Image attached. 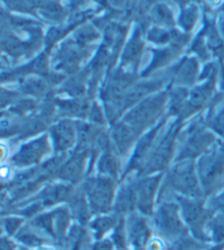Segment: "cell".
I'll return each instance as SVG.
<instances>
[{
  "instance_id": "obj_1",
  "label": "cell",
  "mask_w": 224,
  "mask_h": 250,
  "mask_svg": "<svg viewBox=\"0 0 224 250\" xmlns=\"http://www.w3.org/2000/svg\"><path fill=\"white\" fill-rule=\"evenodd\" d=\"M113 182L110 179H97L89 186L90 205L96 212H106L113 201Z\"/></svg>"
},
{
  "instance_id": "obj_2",
  "label": "cell",
  "mask_w": 224,
  "mask_h": 250,
  "mask_svg": "<svg viewBox=\"0 0 224 250\" xmlns=\"http://www.w3.org/2000/svg\"><path fill=\"white\" fill-rule=\"evenodd\" d=\"M155 222L161 234L165 236L178 235L184 229L182 222L179 221L177 208L172 204L163 205L159 208Z\"/></svg>"
},
{
  "instance_id": "obj_3",
  "label": "cell",
  "mask_w": 224,
  "mask_h": 250,
  "mask_svg": "<svg viewBox=\"0 0 224 250\" xmlns=\"http://www.w3.org/2000/svg\"><path fill=\"white\" fill-rule=\"evenodd\" d=\"M171 181L174 189L183 194L188 196H198L200 194V187L191 166L187 165L174 170Z\"/></svg>"
},
{
  "instance_id": "obj_4",
  "label": "cell",
  "mask_w": 224,
  "mask_h": 250,
  "mask_svg": "<svg viewBox=\"0 0 224 250\" xmlns=\"http://www.w3.org/2000/svg\"><path fill=\"white\" fill-rule=\"evenodd\" d=\"M160 177H154L151 179H146L139 184L137 191V203L138 208L142 213L148 214L151 212L152 202L159 185Z\"/></svg>"
},
{
  "instance_id": "obj_5",
  "label": "cell",
  "mask_w": 224,
  "mask_h": 250,
  "mask_svg": "<svg viewBox=\"0 0 224 250\" xmlns=\"http://www.w3.org/2000/svg\"><path fill=\"white\" fill-rule=\"evenodd\" d=\"M183 217L188 225L192 227L195 231L201 229L205 221V214L203 205L197 200L185 199L182 201Z\"/></svg>"
},
{
  "instance_id": "obj_6",
  "label": "cell",
  "mask_w": 224,
  "mask_h": 250,
  "mask_svg": "<svg viewBox=\"0 0 224 250\" xmlns=\"http://www.w3.org/2000/svg\"><path fill=\"white\" fill-rule=\"evenodd\" d=\"M161 104H162V100H160V98H154V99L143 102L128 115V120L132 124L145 123L155 113V111L160 108Z\"/></svg>"
},
{
  "instance_id": "obj_7",
  "label": "cell",
  "mask_w": 224,
  "mask_h": 250,
  "mask_svg": "<svg viewBox=\"0 0 224 250\" xmlns=\"http://www.w3.org/2000/svg\"><path fill=\"white\" fill-rule=\"evenodd\" d=\"M45 151V142L37 141L26 145L16 156L15 162L19 165H30L37 163Z\"/></svg>"
},
{
  "instance_id": "obj_8",
  "label": "cell",
  "mask_w": 224,
  "mask_h": 250,
  "mask_svg": "<svg viewBox=\"0 0 224 250\" xmlns=\"http://www.w3.org/2000/svg\"><path fill=\"white\" fill-rule=\"evenodd\" d=\"M129 231H131V239L134 246L142 247L146 244L149 230L146 225V222L141 217H132L129 223Z\"/></svg>"
},
{
  "instance_id": "obj_9",
  "label": "cell",
  "mask_w": 224,
  "mask_h": 250,
  "mask_svg": "<svg viewBox=\"0 0 224 250\" xmlns=\"http://www.w3.org/2000/svg\"><path fill=\"white\" fill-rule=\"evenodd\" d=\"M54 135H55L54 137H55L56 145L59 149H66L73 145L75 134L70 123L62 122L58 124L54 131Z\"/></svg>"
},
{
  "instance_id": "obj_10",
  "label": "cell",
  "mask_w": 224,
  "mask_h": 250,
  "mask_svg": "<svg viewBox=\"0 0 224 250\" xmlns=\"http://www.w3.org/2000/svg\"><path fill=\"white\" fill-rule=\"evenodd\" d=\"M209 140L210 137L207 134H197L188 143L185 149V156H194L200 153V151H203V149L209 143Z\"/></svg>"
},
{
  "instance_id": "obj_11",
  "label": "cell",
  "mask_w": 224,
  "mask_h": 250,
  "mask_svg": "<svg viewBox=\"0 0 224 250\" xmlns=\"http://www.w3.org/2000/svg\"><path fill=\"white\" fill-rule=\"evenodd\" d=\"M80 172H81V164H80L79 159H75L66 165L60 172V177L66 180L73 181L78 179Z\"/></svg>"
},
{
  "instance_id": "obj_12",
  "label": "cell",
  "mask_w": 224,
  "mask_h": 250,
  "mask_svg": "<svg viewBox=\"0 0 224 250\" xmlns=\"http://www.w3.org/2000/svg\"><path fill=\"white\" fill-rule=\"evenodd\" d=\"M114 224V220L112 217H98L97 220L93 223L92 229L97 233V236H102L105 231L109 230Z\"/></svg>"
},
{
  "instance_id": "obj_13",
  "label": "cell",
  "mask_w": 224,
  "mask_h": 250,
  "mask_svg": "<svg viewBox=\"0 0 224 250\" xmlns=\"http://www.w3.org/2000/svg\"><path fill=\"white\" fill-rule=\"evenodd\" d=\"M74 209L75 214L80 218L81 221H84L88 218V203L84 200H77L74 203Z\"/></svg>"
},
{
  "instance_id": "obj_14",
  "label": "cell",
  "mask_w": 224,
  "mask_h": 250,
  "mask_svg": "<svg viewBox=\"0 0 224 250\" xmlns=\"http://www.w3.org/2000/svg\"><path fill=\"white\" fill-rule=\"evenodd\" d=\"M21 222L22 221L20 218H7V220L4 221V227H6L8 234H13V231H16L18 227L20 226Z\"/></svg>"
},
{
  "instance_id": "obj_15",
  "label": "cell",
  "mask_w": 224,
  "mask_h": 250,
  "mask_svg": "<svg viewBox=\"0 0 224 250\" xmlns=\"http://www.w3.org/2000/svg\"><path fill=\"white\" fill-rule=\"evenodd\" d=\"M20 240L25 245H29V246H37V245L41 244V240H39L37 236L32 234H24L20 237Z\"/></svg>"
},
{
  "instance_id": "obj_16",
  "label": "cell",
  "mask_w": 224,
  "mask_h": 250,
  "mask_svg": "<svg viewBox=\"0 0 224 250\" xmlns=\"http://www.w3.org/2000/svg\"><path fill=\"white\" fill-rule=\"evenodd\" d=\"M148 250H163V245L160 243V240H152L148 245Z\"/></svg>"
},
{
  "instance_id": "obj_17",
  "label": "cell",
  "mask_w": 224,
  "mask_h": 250,
  "mask_svg": "<svg viewBox=\"0 0 224 250\" xmlns=\"http://www.w3.org/2000/svg\"><path fill=\"white\" fill-rule=\"evenodd\" d=\"M41 250H48V249H41Z\"/></svg>"
}]
</instances>
